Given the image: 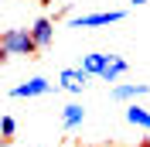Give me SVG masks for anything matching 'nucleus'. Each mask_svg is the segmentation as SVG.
<instances>
[{"instance_id": "nucleus-9", "label": "nucleus", "mask_w": 150, "mask_h": 147, "mask_svg": "<svg viewBox=\"0 0 150 147\" xmlns=\"http://www.w3.org/2000/svg\"><path fill=\"white\" fill-rule=\"evenodd\" d=\"M126 123H130V127H140V130H147V133H150V110H147V106H140V103H130V106H126Z\"/></svg>"}, {"instance_id": "nucleus-2", "label": "nucleus", "mask_w": 150, "mask_h": 147, "mask_svg": "<svg viewBox=\"0 0 150 147\" xmlns=\"http://www.w3.org/2000/svg\"><path fill=\"white\" fill-rule=\"evenodd\" d=\"M51 89H58V82H51V79H45V75H34V79H28V82H17L14 89H10V96H14V99H38V96H48Z\"/></svg>"}, {"instance_id": "nucleus-12", "label": "nucleus", "mask_w": 150, "mask_h": 147, "mask_svg": "<svg viewBox=\"0 0 150 147\" xmlns=\"http://www.w3.org/2000/svg\"><path fill=\"white\" fill-rule=\"evenodd\" d=\"M38 4H45V7H55V4H65V0H38Z\"/></svg>"}, {"instance_id": "nucleus-10", "label": "nucleus", "mask_w": 150, "mask_h": 147, "mask_svg": "<svg viewBox=\"0 0 150 147\" xmlns=\"http://www.w3.org/2000/svg\"><path fill=\"white\" fill-rule=\"evenodd\" d=\"M82 120H85V106L82 103H68L65 110H62V127L65 130H75Z\"/></svg>"}, {"instance_id": "nucleus-1", "label": "nucleus", "mask_w": 150, "mask_h": 147, "mask_svg": "<svg viewBox=\"0 0 150 147\" xmlns=\"http://www.w3.org/2000/svg\"><path fill=\"white\" fill-rule=\"evenodd\" d=\"M38 45L31 38V28H7L0 34V55L4 58H34Z\"/></svg>"}, {"instance_id": "nucleus-3", "label": "nucleus", "mask_w": 150, "mask_h": 147, "mask_svg": "<svg viewBox=\"0 0 150 147\" xmlns=\"http://www.w3.org/2000/svg\"><path fill=\"white\" fill-rule=\"evenodd\" d=\"M123 17H126L123 10H96V14L72 17V28H109V24H120Z\"/></svg>"}, {"instance_id": "nucleus-14", "label": "nucleus", "mask_w": 150, "mask_h": 147, "mask_svg": "<svg viewBox=\"0 0 150 147\" xmlns=\"http://www.w3.org/2000/svg\"><path fill=\"white\" fill-rule=\"evenodd\" d=\"M140 147H150V137H147V140H143V144H140Z\"/></svg>"}, {"instance_id": "nucleus-6", "label": "nucleus", "mask_w": 150, "mask_h": 147, "mask_svg": "<svg viewBox=\"0 0 150 147\" xmlns=\"http://www.w3.org/2000/svg\"><path fill=\"white\" fill-rule=\"evenodd\" d=\"M150 92V86L147 82H120V86H112L109 89V96L116 103H137L140 96H147Z\"/></svg>"}, {"instance_id": "nucleus-4", "label": "nucleus", "mask_w": 150, "mask_h": 147, "mask_svg": "<svg viewBox=\"0 0 150 147\" xmlns=\"http://www.w3.org/2000/svg\"><path fill=\"white\" fill-rule=\"evenodd\" d=\"M89 79H92V75H85L82 69H62V72H58V89H65V92H85V89H89Z\"/></svg>"}, {"instance_id": "nucleus-13", "label": "nucleus", "mask_w": 150, "mask_h": 147, "mask_svg": "<svg viewBox=\"0 0 150 147\" xmlns=\"http://www.w3.org/2000/svg\"><path fill=\"white\" fill-rule=\"evenodd\" d=\"M130 4H133V7H140V4H150V0H130Z\"/></svg>"}, {"instance_id": "nucleus-7", "label": "nucleus", "mask_w": 150, "mask_h": 147, "mask_svg": "<svg viewBox=\"0 0 150 147\" xmlns=\"http://www.w3.org/2000/svg\"><path fill=\"white\" fill-rule=\"evenodd\" d=\"M106 62H109V51H89V55H82L79 69H82L85 75L99 79V75H103V69H106Z\"/></svg>"}, {"instance_id": "nucleus-11", "label": "nucleus", "mask_w": 150, "mask_h": 147, "mask_svg": "<svg viewBox=\"0 0 150 147\" xmlns=\"http://www.w3.org/2000/svg\"><path fill=\"white\" fill-rule=\"evenodd\" d=\"M0 133H4V140H14V133H17V120L10 116V113L0 116Z\"/></svg>"}, {"instance_id": "nucleus-5", "label": "nucleus", "mask_w": 150, "mask_h": 147, "mask_svg": "<svg viewBox=\"0 0 150 147\" xmlns=\"http://www.w3.org/2000/svg\"><path fill=\"white\" fill-rule=\"evenodd\" d=\"M31 38H34L38 51L51 48V45H55V21H51V17H38L34 24H31Z\"/></svg>"}, {"instance_id": "nucleus-8", "label": "nucleus", "mask_w": 150, "mask_h": 147, "mask_svg": "<svg viewBox=\"0 0 150 147\" xmlns=\"http://www.w3.org/2000/svg\"><path fill=\"white\" fill-rule=\"evenodd\" d=\"M126 72H130V62H126L123 55H109V62H106V69H103L99 79H103V82H120Z\"/></svg>"}]
</instances>
